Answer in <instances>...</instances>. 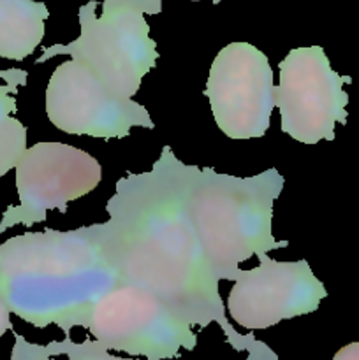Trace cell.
<instances>
[{"label": "cell", "mask_w": 359, "mask_h": 360, "mask_svg": "<svg viewBox=\"0 0 359 360\" xmlns=\"http://www.w3.org/2000/svg\"><path fill=\"white\" fill-rule=\"evenodd\" d=\"M14 169L20 204L4 211L0 234L14 225L41 224L49 210L67 213L70 200L90 193L102 179L99 160L63 143L34 144Z\"/></svg>", "instance_id": "cell-7"}, {"label": "cell", "mask_w": 359, "mask_h": 360, "mask_svg": "<svg viewBox=\"0 0 359 360\" xmlns=\"http://www.w3.org/2000/svg\"><path fill=\"white\" fill-rule=\"evenodd\" d=\"M46 112L65 134L123 139L132 127L155 129L143 104L116 97L77 60L60 63L46 88Z\"/></svg>", "instance_id": "cell-9"}, {"label": "cell", "mask_w": 359, "mask_h": 360, "mask_svg": "<svg viewBox=\"0 0 359 360\" xmlns=\"http://www.w3.org/2000/svg\"><path fill=\"white\" fill-rule=\"evenodd\" d=\"M278 67L280 81L273 95L282 132L303 144L334 141L336 123H347L344 84H351L352 77L334 72L320 46L291 49Z\"/></svg>", "instance_id": "cell-6"}, {"label": "cell", "mask_w": 359, "mask_h": 360, "mask_svg": "<svg viewBox=\"0 0 359 360\" xmlns=\"http://www.w3.org/2000/svg\"><path fill=\"white\" fill-rule=\"evenodd\" d=\"M51 347L53 355L58 357V355H67L69 360H136V359H122L116 357V355H109V350H106L104 347L97 343V341L84 340L81 343H74L70 340V336H65V340L62 341H51L49 343ZM245 360H278V355L267 347L263 341H257V345L248 350V357Z\"/></svg>", "instance_id": "cell-13"}, {"label": "cell", "mask_w": 359, "mask_h": 360, "mask_svg": "<svg viewBox=\"0 0 359 360\" xmlns=\"http://www.w3.org/2000/svg\"><path fill=\"white\" fill-rule=\"evenodd\" d=\"M333 360H359V341L345 345L344 348L334 354Z\"/></svg>", "instance_id": "cell-16"}, {"label": "cell", "mask_w": 359, "mask_h": 360, "mask_svg": "<svg viewBox=\"0 0 359 360\" xmlns=\"http://www.w3.org/2000/svg\"><path fill=\"white\" fill-rule=\"evenodd\" d=\"M259 266L238 269L227 309L236 323L248 330L270 329L282 320L317 311L327 297L306 260L277 262L266 253L257 255Z\"/></svg>", "instance_id": "cell-10"}, {"label": "cell", "mask_w": 359, "mask_h": 360, "mask_svg": "<svg viewBox=\"0 0 359 360\" xmlns=\"http://www.w3.org/2000/svg\"><path fill=\"white\" fill-rule=\"evenodd\" d=\"M284 183L273 167L252 178H236L185 165L183 204L218 281H234L238 266L250 257L289 246L271 231L273 204Z\"/></svg>", "instance_id": "cell-3"}, {"label": "cell", "mask_w": 359, "mask_h": 360, "mask_svg": "<svg viewBox=\"0 0 359 360\" xmlns=\"http://www.w3.org/2000/svg\"><path fill=\"white\" fill-rule=\"evenodd\" d=\"M185 164L162 148L151 171L116 181L106 204L109 220L95 225L101 245L120 274V283L151 292L178 319L201 329L218 323L236 352L257 345L253 334H239L225 316L218 278L183 204Z\"/></svg>", "instance_id": "cell-1"}, {"label": "cell", "mask_w": 359, "mask_h": 360, "mask_svg": "<svg viewBox=\"0 0 359 360\" xmlns=\"http://www.w3.org/2000/svg\"><path fill=\"white\" fill-rule=\"evenodd\" d=\"M6 84H0V178L20 162L27 151V127L14 118L18 86L27 84V70H0Z\"/></svg>", "instance_id": "cell-12"}, {"label": "cell", "mask_w": 359, "mask_h": 360, "mask_svg": "<svg viewBox=\"0 0 359 360\" xmlns=\"http://www.w3.org/2000/svg\"><path fill=\"white\" fill-rule=\"evenodd\" d=\"M49 11L35 0H0V56L21 62L44 39Z\"/></svg>", "instance_id": "cell-11"}, {"label": "cell", "mask_w": 359, "mask_h": 360, "mask_svg": "<svg viewBox=\"0 0 359 360\" xmlns=\"http://www.w3.org/2000/svg\"><path fill=\"white\" fill-rule=\"evenodd\" d=\"M273 88L267 56L248 42H231L215 56L204 95L229 139H259L270 129Z\"/></svg>", "instance_id": "cell-8"}, {"label": "cell", "mask_w": 359, "mask_h": 360, "mask_svg": "<svg viewBox=\"0 0 359 360\" xmlns=\"http://www.w3.org/2000/svg\"><path fill=\"white\" fill-rule=\"evenodd\" d=\"M97 0L81 6L80 37L69 44L44 48L37 63L69 55L87 65L116 97L132 98L158 58L157 42L150 37V25L144 20L146 13L139 7L120 6L102 7L97 16Z\"/></svg>", "instance_id": "cell-4"}, {"label": "cell", "mask_w": 359, "mask_h": 360, "mask_svg": "<svg viewBox=\"0 0 359 360\" xmlns=\"http://www.w3.org/2000/svg\"><path fill=\"white\" fill-rule=\"evenodd\" d=\"M84 329L106 350L148 360L178 359L192 352L197 336L151 292L130 283L116 285L92 308Z\"/></svg>", "instance_id": "cell-5"}, {"label": "cell", "mask_w": 359, "mask_h": 360, "mask_svg": "<svg viewBox=\"0 0 359 360\" xmlns=\"http://www.w3.org/2000/svg\"><path fill=\"white\" fill-rule=\"evenodd\" d=\"M51 347L49 343L46 347L35 343H28L21 334L14 333V347L13 354H11V360H53Z\"/></svg>", "instance_id": "cell-14"}, {"label": "cell", "mask_w": 359, "mask_h": 360, "mask_svg": "<svg viewBox=\"0 0 359 360\" xmlns=\"http://www.w3.org/2000/svg\"><path fill=\"white\" fill-rule=\"evenodd\" d=\"M120 285L95 225L69 232H25L0 245V299L39 329L55 323L65 336L87 327L95 302Z\"/></svg>", "instance_id": "cell-2"}, {"label": "cell", "mask_w": 359, "mask_h": 360, "mask_svg": "<svg viewBox=\"0 0 359 360\" xmlns=\"http://www.w3.org/2000/svg\"><path fill=\"white\" fill-rule=\"evenodd\" d=\"M194 2H199V0H194ZM213 2H215V4H220L222 0H213Z\"/></svg>", "instance_id": "cell-18"}, {"label": "cell", "mask_w": 359, "mask_h": 360, "mask_svg": "<svg viewBox=\"0 0 359 360\" xmlns=\"http://www.w3.org/2000/svg\"><path fill=\"white\" fill-rule=\"evenodd\" d=\"M7 330H13V323H11V311L6 306V302L0 299V338H2Z\"/></svg>", "instance_id": "cell-17"}, {"label": "cell", "mask_w": 359, "mask_h": 360, "mask_svg": "<svg viewBox=\"0 0 359 360\" xmlns=\"http://www.w3.org/2000/svg\"><path fill=\"white\" fill-rule=\"evenodd\" d=\"M134 6L143 9L146 14H158L162 11V0H104L102 7Z\"/></svg>", "instance_id": "cell-15"}]
</instances>
